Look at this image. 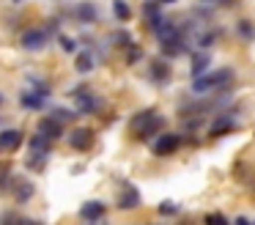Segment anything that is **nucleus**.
<instances>
[{
	"label": "nucleus",
	"mask_w": 255,
	"mask_h": 225,
	"mask_svg": "<svg viewBox=\"0 0 255 225\" xmlns=\"http://www.w3.org/2000/svg\"><path fill=\"white\" fill-rule=\"evenodd\" d=\"M162 126H165V118L151 107V110H140L132 118L129 129H132L134 135H140V140H148V137H156V132H162Z\"/></svg>",
	"instance_id": "obj_1"
},
{
	"label": "nucleus",
	"mask_w": 255,
	"mask_h": 225,
	"mask_svg": "<svg viewBox=\"0 0 255 225\" xmlns=\"http://www.w3.org/2000/svg\"><path fill=\"white\" fill-rule=\"evenodd\" d=\"M233 82V69H220V71H203L192 80V93H206L214 88H225Z\"/></svg>",
	"instance_id": "obj_2"
},
{
	"label": "nucleus",
	"mask_w": 255,
	"mask_h": 225,
	"mask_svg": "<svg viewBox=\"0 0 255 225\" xmlns=\"http://www.w3.org/2000/svg\"><path fill=\"white\" fill-rule=\"evenodd\" d=\"M47 38H50V30H44V27H36V30L22 33V47L30 49V52H39V49H44Z\"/></svg>",
	"instance_id": "obj_3"
},
{
	"label": "nucleus",
	"mask_w": 255,
	"mask_h": 225,
	"mask_svg": "<svg viewBox=\"0 0 255 225\" xmlns=\"http://www.w3.org/2000/svg\"><path fill=\"white\" fill-rule=\"evenodd\" d=\"M69 146L77 148V151H88V148L94 146V129H88V126H77V129L69 135Z\"/></svg>",
	"instance_id": "obj_4"
},
{
	"label": "nucleus",
	"mask_w": 255,
	"mask_h": 225,
	"mask_svg": "<svg viewBox=\"0 0 255 225\" xmlns=\"http://www.w3.org/2000/svg\"><path fill=\"white\" fill-rule=\"evenodd\" d=\"M178 146H181V137L178 135H159L154 140V154L156 157H167V154H173Z\"/></svg>",
	"instance_id": "obj_5"
},
{
	"label": "nucleus",
	"mask_w": 255,
	"mask_h": 225,
	"mask_svg": "<svg viewBox=\"0 0 255 225\" xmlns=\"http://www.w3.org/2000/svg\"><path fill=\"white\" fill-rule=\"evenodd\" d=\"M116 203H118V209H124V212H127V209H137L140 206V192L134 190L132 184H124Z\"/></svg>",
	"instance_id": "obj_6"
},
{
	"label": "nucleus",
	"mask_w": 255,
	"mask_h": 225,
	"mask_svg": "<svg viewBox=\"0 0 255 225\" xmlns=\"http://www.w3.org/2000/svg\"><path fill=\"white\" fill-rule=\"evenodd\" d=\"M72 96L77 99V110H80V113H94V110L99 107V99H96L91 91H83V88H77Z\"/></svg>",
	"instance_id": "obj_7"
},
{
	"label": "nucleus",
	"mask_w": 255,
	"mask_h": 225,
	"mask_svg": "<svg viewBox=\"0 0 255 225\" xmlns=\"http://www.w3.org/2000/svg\"><path fill=\"white\" fill-rule=\"evenodd\" d=\"M39 132H41V135H47L50 140H58V137L63 135V124L58 118H52V115H44V118L39 121Z\"/></svg>",
	"instance_id": "obj_8"
},
{
	"label": "nucleus",
	"mask_w": 255,
	"mask_h": 225,
	"mask_svg": "<svg viewBox=\"0 0 255 225\" xmlns=\"http://www.w3.org/2000/svg\"><path fill=\"white\" fill-rule=\"evenodd\" d=\"M233 126H236L233 115L222 113V115H217V118H214V124L209 126V137H220V135H225V132H231Z\"/></svg>",
	"instance_id": "obj_9"
},
{
	"label": "nucleus",
	"mask_w": 255,
	"mask_h": 225,
	"mask_svg": "<svg viewBox=\"0 0 255 225\" xmlns=\"http://www.w3.org/2000/svg\"><path fill=\"white\" fill-rule=\"evenodd\" d=\"M19 143H22V132L19 129L0 132V151H14V148H19Z\"/></svg>",
	"instance_id": "obj_10"
},
{
	"label": "nucleus",
	"mask_w": 255,
	"mask_h": 225,
	"mask_svg": "<svg viewBox=\"0 0 255 225\" xmlns=\"http://www.w3.org/2000/svg\"><path fill=\"white\" fill-rule=\"evenodd\" d=\"M159 47H162V52H165L167 58H173V55H181L184 49H187V44H184V36L178 33V36L167 38V41H159Z\"/></svg>",
	"instance_id": "obj_11"
},
{
	"label": "nucleus",
	"mask_w": 255,
	"mask_h": 225,
	"mask_svg": "<svg viewBox=\"0 0 255 225\" xmlns=\"http://www.w3.org/2000/svg\"><path fill=\"white\" fill-rule=\"evenodd\" d=\"M151 80H154L156 85H165V82L170 80V66H167L165 60H154V63H151Z\"/></svg>",
	"instance_id": "obj_12"
},
{
	"label": "nucleus",
	"mask_w": 255,
	"mask_h": 225,
	"mask_svg": "<svg viewBox=\"0 0 255 225\" xmlns=\"http://www.w3.org/2000/svg\"><path fill=\"white\" fill-rule=\"evenodd\" d=\"M80 217H83V220H102V217H105V203L88 201L83 209H80Z\"/></svg>",
	"instance_id": "obj_13"
},
{
	"label": "nucleus",
	"mask_w": 255,
	"mask_h": 225,
	"mask_svg": "<svg viewBox=\"0 0 255 225\" xmlns=\"http://www.w3.org/2000/svg\"><path fill=\"white\" fill-rule=\"evenodd\" d=\"M178 33H181V30H178V27H176V25H173V22H167V19H162V22H159V25H156V27H154V36H156V38H159V41H167V38H173V36H178Z\"/></svg>",
	"instance_id": "obj_14"
},
{
	"label": "nucleus",
	"mask_w": 255,
	"mask_h": 225,
	"mask_svg": "<svg viewBox=\"0 0 255 225\" xmlns=\"http://www.w3.org/2000/svg\"><path fill=\"white\" fill-rule=\"evenodd\" d=\"M209 63H211V55L209 52H195L192 55V77L203 74V71L209 69Z\"/></svg>",
	"instance_id": "obj_15"
},
{
	"label": "nucleus",
	"mask_w": 255,
	"mask_h": 225,
	"mask_svg": "<svg viewBox=\"0 0 255 225\" xmlns=\"http://www.w3.org/2000/svg\"><path fill=\"white\" fill-rule=\"evenodd\" d=\"M19 102H22V107H30V110H36V107H41V104H44V93L25 91V93H19Z\"/></svg>",
	"instance_id": "obj_16"
},
{
	"label": "nucleus",
	"mask_w": 255,
	"mask_h": 225,
	"mask_svg": "<svg viewBox=\"0 0 255 225\" xmlns=\"http://www.w3.org/2000/svg\"><path fill=\"white\" fill-rule=\"evenodd\" d=\"M96 16H99V11H96L94 3H80L77 5V19L80 22H94Z\"/></svg>",
	"instance_id": "obj_17"
},
{
	"label": "nucleus",
	"mask_w": 255,
	"mask_h": 225,
	"mask_svg": "<svg viewBox=\"0 0 255 225\" xmlns=\"http://www.w3.org/2000/svg\"><path fill=\"white\" fill-rule=\"evenodd\" d=\"M47 154H50V151H33V148H30L28 168H30V170H44V165H47Z\"/></svg>",
	"instance_id": "obj_18"
},
{
	"label": "nucleus",
	"mask_w": 255,
	"mask_h": 225,
	"mask_svg": "<svg viewBox=\"0 0 255 225\" xmlns=\"http://www.w3.org/2000/svg\"><path fill=\"white\" fill-rule=\"evenodd\" d=\"M74 69H77L80 74H88V71L94 69V58H91V52H80L77 60H74Z\"/></svg>",
	"instance_id": "obj_19"
},
{
	"label": "nucleus",
	"mask_w": 255,
	"mask_h": 225,
	"mask_svg": "<svg viewBox=\"0 0 255 225\" xmlns=\"http://www.w3.org/2000/svg\"><path fill=\"white\" fill-rule=\"evenodd\" d=\"M113 11H116V16H118L121 22H127L129 16H132V8H129L127 0H113Z\"/></svg>",
	"instance_id": "obj_20"
},
{
	"label": "nucleus",
	"mask_w": 255,
	"mask_h": 225,
	"mask_svg": "<svg viewBox=\"0 0 255 225\" xmlns=\"http://www.w3.org/2000/svg\"><path fill=\"white\" fill-rule=\"evenodd\" d=\"M14 195H17L19 203H25L30 195H33V184H30V181H22V184H17V187H14Z\"/></svg>",
	"instance_id": "obj_21"
},
{
	"label": "nucleus",
	"mask_w": 255,
	"mask_h": 225,
	"mask_svg": "<svg viewBox=\"0 0 255 225\" xmlns=\"http://www.w3.org/2000/svg\"><path fill=\"white\" fill-rule=\"evenodd\" d=\"M159 212L165 214V217H173V214H178V212H181V206H178V203H173V201H162Z\"/></svg>",
	"instance_id": "obj_22"
},
{
	"label": "nucleus",
	"mask_w": 255,
	"mask_h": 225,
	"mask_svg": "<svg viewBox=\"0 0 255 225\" xmlns=\"http://www.w3.org/2000/svg\"><path fill=\"white\" fill-rule=\"evenodd\" d=\"M140 58H143V49H140L137 44H129V47H127V60H129V63H137Z\"/></svg>",
	"instance_id": "obj_23"
},
{
	"label": "nucleus",
	"mask_w": 255,
	"mask_h": 225,
	"mask_svg": "<svg viewBox=\"0 0 255 225\" xmlns=\"http://www.w3.org/2000/svg\"><path fill=\"white\" fill-rule=\"evenodd\" d=\"M52 118H58L61 124H66V121L74 118V113H72V110H63V107H55V110H52Z\"/></svg>",
	"instance_id": "obj_24"
},
{
	"label": "nucleus",
	"mask_w": 255,
	"mask_h": 225,
	"mask_svg": "<svg viewBox=\"0 0 255 225\" xmlns=\"http://www.w3.org/2000/svg\"><path fill=\"white\" fill-rule=\"evenodd\" d=\"M58 41H61L63 52H74V38H69V36H61Z\"/></svg>",
	"instance_id": "obj_25"
},
{
	"label": "nucleus",
	"mask_w": 255,
	"mask_h": 225,
	"mask_svg": "<svg viewBox=\"0 0 255 225\" xmlns=\"http://www.w3.org/2000/svg\"><path fill=\"white\" fill-rule=\"evenodd\" d=\"M156 11H159V0H148V3H145V14H156Z\"/></svg>",
	"instance_id": "obj_26"
},
{
	"label": "nucleus",
	"mask_w": 255,
	"mask_h": 225,
	"mask_svg": "<svg viewBox=\"0 0 255 225\" xmlns=\"http://www.w3.org/2000/svg\"><path fill=\"white\" fill-rule=\"evenodd\" d=\"M239 33H242L244 38H250V36H253V30H250V22H239Z\"/></svg>",
	"instance_id": "obj_27"
},
{
	"label": "nucleus",
	"mask_w": 255,
	"mask_h": 225,
	"mask_svg": "<svg viewBox=\"0 0 255 225\" xmlns=\"http://www.w3.org/2000/svg\"><path fill=\"white\" fill-rule=\"evenodd\" d=\"M222 220H225V214H209L206 223H222Z\"/></svg>",
	"instance_id": "obj_28"
},
{
	"label": "nucleus",
	"mask_w": 255,
	"mask_h": 225,
	"mask_svg": "<svg viewBox=\"0 0 255 225\" xmlns=\"http://www.w3.org/2000/svg\"><path fill=\"white\" fill-rule=\"evenodd\" d=\"M209 3H220L222 5V3H233V0H209Z\"/></svg>",
	"instance_id": "obj_29"
},
{
	"label": "nucleus",
	"mask_w": 255,
	"mask_h": 225,
	"mask_svg": "<svg viewBox=\"0 0 255 225\" xmlns=\"http://www.w3.org/2000/svg\"><path fill=\"white\" fill-rule=\"evenodd\" d=\"M159 3H176V0H159Z\"/></svg>",
	"instance_id": "obj_30"
},
{
	"label": "nucleus",
	"mask_w": 255,
	"mask_h": 225,
	"mask_svg": "<svg viewBox=\"0 0 255 225\" xmlns=\"http://www.w3.org/2000/svg\"><path fill=\"white\" fill-rule=\"evenodd\" d=\"M0 104H3V93H0Z\"/></svg>",
	"instance_id": "obj_31"
},
{
	"label": "nucleus",
	"mask_w": 255,
	"mask_h": 225,
	"mask_svg": "<svg viewBox=\"0 0 255 225\" xmlns=\"http://www.w3.org/2000/svg\"><path fill=\"white\" fill-rule=\"evenodd\" d=\"M17 3H19V0H17Z\"/></svg>",
	"instance_id": "obj_32"
}]
</instances>
